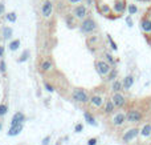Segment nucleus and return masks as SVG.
<instances>
[{
	"instance_id": "3",
	"label": "nucleus",
	"mask_w": 151,
	"mask_h": 145,
	"mask_svg": "<svg viewBox=\"0 0 151 145\" xmlns=\"http://www.w3.org/2000/svg\"><path fill=\"white\" fill-rule=\"evenodd\" d=\"M139 128H137V127H134V128H130V129H127L125 133H123V136H122V141L125 144H129V143H131V141H134L137 137L139 136Z\"/></svg>"
},
{
	"instance_id": "41",
	"label": "nucleus",
	"mask_w": 151,
	"mask_h": 145,
	"mask_svg": "<svg viewBox=\"0 0 151 145\" xmlns=\"http://www.w3.org/2000/svg\"><path fill=\"white\" fill-rule=\"evenodd\" d=\"M1 127H3V125H1V123H0V130H1Z\"/></svg>"
},
{
	"instance_id": "6",
	"label": "nucleus",
	"mask_w": 151,
	"mask_h": 145,
	"mask_svg": "<svg viewBox=\"0 0 151 145\" xmlns=\"http://www.w3.org/2000/svg\"><path fill=\"white\" fill-rule=\"evenodd\" d=\"M139 27H141V31L143 32L145 35H151V16L147 15L143 16L141 20V23H139Z\"/></svg>"
},
{
	"instance_id": "14",
	"label": "nucleus",
	"mask_w": 151,
	"mask_h": 145,
	"mask_svg": "<svg viewBox=\"0 0 151 145\" xmlns=\"http://www.w3.org/2000/svg\"><path fill=\"white\" fill-rule=\"evenodd\" d=\"M90 104H91V107L99 108V107L104 105V97L101 95H93L90 97Z\"/></svg>"
},
{
	"instance_id": "24",
	"label": "nucleus",
	"mask_w": 151,
	"mask_h": 145,
	"mask_svg": "<svg viewBox=\"0 0 151 145\" xmlns=\"http://www.w3.org/2000/svg\"><path fill=\"white\" fill-rule=\"evenodd\" d=\"M20 44H21L20 40L16 39V40H12V41L9 43V45H8V47H9V49H11V51H16V49H19Z\"/></svg>"
},
{
	"instance_id": "4",
	"label": "nucleus",
	"mask_w": 151,
	"mask_h": 145,
	"mask_svg": "<svg viewBox=\"0 0 151 145\" xmlns=\"http://www.w3.org/2000/svg\"><path fill=\"white\" fill-rule=\"evenodd\" d=\"M81 31L83 32V33H91V32L97 31V23L93 20V19H85V20L81 23Z\"/></svg>"
},
{
	"instance_id": "42",
	"label": "nucleus",
	"mask_w": 151,
	"mask_h": 145,
	"mask_svg": "<svg viewBox=\"0 0 151 145\" xmlns=\"http://www.w3.org/2000/svg\"><path fill=\"white\" fill-rule=\"evenodd\" d=\"M150 108H151V105H150Z\"/></svg>"
},
{
	"instance_id": "19",
	"label": "nucleus",
	"mask_w": 151,
	"mask_h": 145,
	"mask_svg": "<svg viewBox=\"0 0 151 145\" xmlns=\"http://www.w3.org/2000/svg\"><path fill=\"white\" fill-rule=\"evenodd\" d=\"M83 119H85V121L88 123V124L90 125H96V119L93 117V115L90 113V112H83Z\"/></svg>"
},
{
	"instance_id": "18",
	"label": "nucleus",
	"mask_w": 151,
	"mask_h": 145,
	"mask_svg": "<svg viewBox=\"0 0 151 145\" xmlns=\"http://www.w3.org/2000/svg\"><path fill=\"white\" fill-rule=\"evenodd\" d=\"M98 9H99V12L104 13V15H106V16H109V15L113 13V8L109 7V4H99Z\"/></svg>"
},
{
	"instance_id": "33",
	"label": "nucleus",
	"mask_w": 151,
	"mask_h": 145,
	"mask_svg": "<svg viewBox=\"0 0 151 145\" xmlns=\"http://www.w3.org/2000/svg\"><path fill=\"white\" fill-rule=\"evenodd\" d=\"M45 89L48 91V92H53L55 91V88H53V85H50V84H48V83H45Z\"/></svg>"
},
{
	"instance_id": "36",
	"label": "nucleus",
	"mask_w": 151,
	"mask_h": 145,
	"mask_svg": "<svg viewBox=\"0 0 151 145\" xmlns=\"http://www.w3.org/2000/svg\"><path fill=\"white\" fill-rule=\"evenodd\" d=\"M49 141H50V136H47V137L42 140V145H48L49 144Z\"/></svg>"
},
{
	"instance_id": "10",
	"label": "nucleus",
	"mask_w": 151,
	"mask_h": 145,
	"mask_svg": "<svg viewBox=\"0 0 151 145\" xmlns=\"http://www.w3.org/2000/svg\"><path fill=\"white\" fill-rule=\"evenodd\" d=\"M139 137L143 140H149L151 138V123H146L142 125L141 130H139Z\"/></svg>"
},
{
	"instance_id": "39",
	"label": "nucleus",
	"mask_w": 151,
	"mask_h": 145,
	"mask_svg": "<svg viewBox=\"0 0 151 145\" xmlns=\"http://www.w3.org/2000/svg\"><path fill=\"white\" fill-rule=\"evenodd\" d=\"M69 3H72V4H78V3H81L82 0H68Z\"/></svg>"
},
{
	"instance_id": "15",
	"label": "nucleus",
	"mask_w": 151,
	"mask_h": 145,
	"mask_svg": "<svg viewBox=\"0 0 151 145\" xmlns=\"http://www.w3.org/2000/svg\"><path fill=\"white\" fill-rule=\"evenodd\" d=\"M23 130V124H16V125H11L9 130L7 132L8 136H11V137H15V136H17L19 133Z\"/></svg>"
},
{
	"instance_id": "34",
	"label": "nucleus",
	"mask_w": 151,
	"mask_h": 145,
	"mask_svg": "<svg viewBox=\"0 0 151 145\" xmlns=\"http://www.w3.org/2000/svg\"><path fill=\"white\" fill-rule=\"evenodd\" d=\"M88 145H97V138H96V137H93V138H89Z\"/></svg>"
},
{
	"instance_id": "25",
	"label": "nucleus",
	"mask_w": 151,
	"mask_h": 145,
	"mask_svg": "<svg viewBox=\"0 0 151 145\" xmlns=\"http://www.w3.org/2000/svg\"><path fill=\"white\" fill-rule=\"evenodd\" d=\"M5 19H7L9 23H15V21L17 20V15H16L15 12H8L7 15H5Z\"/></svg>"
},
{
	"instance_id": "13",
	"label": "nucleus",
	"mask_w": 151,
	"mask_h": 145,
	"mask_svg": "<svg viewBox=\"0 0 151 145\" xmlns=\"http://www.w3.org/2000/svg\"><path fill=\"white\" fill-rule=\"evenodd\" d=\"M25 121V116H24L23 112H16L13 115L12 120H11V125H16V124H23Z\"/></svg>"
},
{
	"instance_id": "5",
	"label": "nucleus",
	"mask_w": 151,
	"mask_h": 145,
	"mask_svg": "<svg viewBox=\"0 0 151 145\" xmlns=\"http://www.w3.org/2000/svg\"><path fill=\"white\" fill-rule=\"evenodd\" d=\"M96 68H97V72H98L101 76H107V75H109V72L111 71L110 64L106 63V61H104V60L96 61Z\"/></svg>"
},
{
	"instance_id": "21",
	"label": "nucleus",
	"mask_w": 151,
	"mask_h": 145,
	"mask_svg": "<svg viewBox=\"0 0 151 145\" xmlns=\"http://www.w3.org/2000/svg\"><path fill=\"white\" fill-rule=\"evenodd\" d=\"M111 89L114 91V92H121V91L123 89V83L119 81V80H114L113 85H111Z\"/></svg>"
},
{
	"instance_id": "16",
	"label": "nucleus",
	"mask_w": 151,
	"mask_h": 145,
	"mask_svg": "<svg viewBox=\"0 0 151 145\" xmlns=\"http://www.w3.org/2000/svg\"><path fill=\"white\" fill-rule=\"evenodd\" d=\"M122 83H123V89L129 91L134 85V76L133 75H127V76L122 80Z\"/></svg>"
},
{
	"instance_id": "22",
	"label": "nucleus",
	"mask_w": 151,
	"mask_h": 145,
	"mask_svg": "<svg viewBox=\"0 0 151 145\" xmlns=\"http://www.w3.org/2000/svg\"><path fill=\"white\" fill-rule=\"evenodd\" d=\"M12 35H13V29L11 28V27H4V28H3V37H4L5 40L11 39Z\"/></svg>"
},
{
	"instance_id": "37",
	"label": "nucleus",
	"mask_w": 151,
	"mask_h": 145,
	"mask_svg": "<svg viewBox=\"0 0 151 145\" xmlns=\"http://www.w3.org/2000/svg\"><path fill=\"white\" fill-rule=\"evenodd\" d=\"M4 55V45H0V57H3Z\"/></svg>"
},
{
	"instance_id": "17",
	"label": "nucleus",
	"mask_w": 151,
	"mask_h": 145,
	"mask_svg": "<svg viewBox=\"0 0 151 145\" xmlns=\"http://www.w3.org/2000/svg\"><path fill=\"white\" fill-rule=\"evenodd\" d=\"M114 108H117V107H115V104L113 103V100H106L105 107H104V112L106 115H111L113 112H114Z\"/></svg>"
},
{
	"instance_id": "31",
	"label": "nucleus",
	"mask_w": 151,
	"mask_h": 145,
	"mask_svg": "<svg viewBox=\"0 0 151 145\" xmlns=\"http://www.w3.org/2000/svg\"><path fill=\"white\" fill-rule=\"evenodd\" d=\"M5 71H7V64H5L4 60L0 61V72L1 73H5Z\"/></svg>"
},
{
	"instance_id": "12",
	"label": "nucleus",
	"mask_w": 151,
	"mask_h": 145,
	"mask_svg": "<svg viewBox=\"0 0 151 145\" xmlns=\"http://www.w3.org/2000/svg\"><path fill=\"white\" fill-rule=\"evenodd\" d=\"M73 15L76 19H81L82 20L83 17H86V15H88V8L85 7V5H77V7L73 9Z\"/></svg>"
},
{
	"instance_id": "30",
	"label": "nucleus",
	"mask_w": 151,
	"mask_h": 145,
	"mask_svg": "<svg viewBox=\"0 0 151 145\" xmlns=\"http://www.w3.org/2000/svg\"><path fill=\"white\" fill-rule=\"evenodd\" d=\"M82 129H83V125L81 124V123L76 124V127H74V132L76 133H81V132H82Z\"/></svg>"
},
{
	"instance_id": "11",
	"label": "nucleus",
	"mask_w": 151,
	"mask_h": 145,
	"mask_svg": "<svg viewBox=\"0 0 151 145\" xmlns=\"http://www.w3.org/2000/svg\"><path fill=\"white\" fill-rule=\"evenodd\" d=\"M52 12H53V4L50 0H47V1H44V4H42L41 7V13L44 17H50L52 16Z\"/></svg>"
},
{
	"instance_id": "35",
	"label": "nucleus",
	"mask_w": 151,
	"mask_h": 145,
	"mask_svg": "<svg viewBox=\"0 0 151 145\" xmlns=\"http://www.w3.org/2000/svg\"><path fill=\"white\" fill-rule=\"evenodd\" d=\"M126 23H127V25H129V27H133V20H131V15L126 17Z\"/></svg>"
},
{
	"instance_id": "26",
	"label": "nucleus",
	"mask_w": 151,
	"mask_h": 145,
	"mask_svg": "<svg viewBox=\"0 0 151 145\" xmlns=\"http://www.w3.org/2000/svg\"><path fill=\"white\" fill-rule=\"evenodd\" d=\"M29 57V49H25L23 53H21L20 59H19V63H24V61H27Z\"/></svg>"
},
{
	"instance_id": "40",
	"label": "nucleus",
	"mask_w": 151,
	"mask_h": 145,
	"mask_svg": "<svg viewBox=\"0 0 151 145\" xmlns=\"http://www.w3.org/2000/svg\"><path fill=\"white\" fill-rule=\"evenodd\" d=\"M3 12H4V4H3V3H0V15H1Z\"/></svg>"
},
{
	"instance_id": "8",
	"label": "nucleus",
	"mask_w": 151,
	"mask_h": 145,
	"mask_svg": "<svg viewBox=\"0 0 151 145\" xmlns=\"http://www.w3.org/2000/svg\"><path fill=\"white\" fill-rule=\"evenodd\" d=\"M126 121H127L126 113H123V112H118V113H115L114 117H113L111 124L114 125V127H122V125L125 124Z\"/></svg>"
},
{
	"instance_id": "1",
	"label": "nucleus",
	"mask_w": 151,
	"mask_h": 145,
	"mask_svg": "<svg viewBox=\"0 0 151 145\" xmlns=\"http://www.w3.org/2000/svg\"><path fill=\"white\" fill-rule=\"evenodd\" d=\"M126 117H127V123H130V124H138L143 119V113L139 109H130L126 113Z\"/></svg>"
},
{
	"instance_id": "28",
	"label": "nucleus",
	"mask_w": 151,
	"mask_h": 145,
	"mask_svg": "<svg viewBox=\"0 0 151 145\" xmlns=\"http://www.w3.org/2000/svg\"><path fill=\"white\" fill-rule=\"evenodd\" d=\"M8 112V105L7 104H0V117H3Z\"/></svg>"
},
{
	"instance_id": "7",
	"label": "nucleus",
	"mask_w": 151,
	"mask_h": 145,
	"mask_svg": "<svg viewBox=\"0 0 151 145\" xmlns=\"http://www.w3.org/2000/svg\"><path fill=\"white\" fill-rule=\"evenodd\" d=\"M113 13L115 15H122L125 13V11L127 9V5H126V0H114V4H113Z\"/></svg>"
},
{
	"instance_id": "27",
	"label": "nucleus",
	"mask_w": 151,
	"mask_h": 145,
	"mask_svg": "<svg viewBox=\"0 0 151 145\" xmlns=\"http://www.w3.org/2000/svg\"><path fill=\"white\" fill-rule=\"evenodd\" d=\"M127 11H129V13H130V15H135V13L138 12V7H137L135 4H130L127 7Z\"/></svg>"
},
{
	"instance_id": "29",
	"label": "nucleus",
	"mask_w": 151,
	"mask_h": 145,
	"mask_svg": "<svg viewBox=\"0 0 151 145\" xmlns=\"http://www.w3.org/2000/svg\"><path fill=\"white\" fill-rule=\"evenodd\" d=\"M105 57H106V60H107V63L110 64V65H114V57H113L111 55H110V53H106V55H105Z\"/></svg>"
},
{
	"instance_id": "2",
	"label": "nucleus",
	"mask_w": 151,
	"mask_h": 145,
	"mask_svg": "<svg viewBox=\"0 0 151 145\" xmlns=\"http://www.w3.org/2000/svg\"><path fill=\"white\" fill-rule=\"evenodd\" d=\"M72 97H73L74 101H77V103H82V104H86L89 100H90L88 92H86L85 89H81V88H77V89L73 91Z\"/></svg>"
},
{
	"instance_id": "20",
	"label": "nucleus",
	"mask_w": 151,
	"mask_h": 145,
	"mask_svg": "<svg viewBox=\"0 0 151 145\" xmlns=\"http://www.w3.org/2000/svg\"><path fill=\"white\" fill-rule=\"evenodd\" d=\"M52 67H53L52 61H50V60H45V61H42V63H41L40 68H41L42 72H48V71H50V69H52Z\"/></svg>"
},
{
	"instance_id": "9",
	"label": "nucleus",
	"mask_w": 151,
	"mask_h": 145,
	"mask_svg": "<svg viewBox=\"0 0 151 145\" xmlns=\"http://www.w3.org/2000/svg\"><path fill=\"white\" fill-rule=\"evenodd\" d=\"M111 100H113V103L115 104V107H117V108H122V107L126 105V97L121 92H114Z\"/></svg>"
},
{
	"instance_id": "23",
	"label": "nucleus",
	"mask_w": 151,
	"mask_h": 145,
	"mask_svg": "<svg viewBox=\"0 0 151 145\" xmlns=\"http://www.w3.org/2000/svg\"><path fill=\"white\" fill-rule=\"evenodd\" d=\"M117 75H118V71H117V69H115V68H111V71H110L109 72V75H107V81H114V80L115 79H117Z\"/></svg>"
},
{
	"instance_id": "32",
	"label": "nucleus",
	"mask_w": 151,
	"mask_h": 145,
	"mask_svg": "<svg viewBox=\"0 0 151 145\" xmlns=\"http://www.w3.org/2000/svg\"><path fill=\"white\" fill-rule=\"evenodd\" d=\"M107 39H109L110 44H111V48H113L114 51H117V49H118V47H117V44H115V43L113 41V39H111V36H110V35H107Z\"/></svg>"
},
{
	"instance_id": "38",
	"label": "nucleus",
	"mask_w": 151,
	"mask_h": 145,
	"mask_svg": "<svg viewBox=\"0 0 151 145\" xmlns=\"http://www.w3.org/2000/svg\"><path fill=\"white\" fill-rule=\"evenodd\" d=\"M146 40H147V44L151 47V35H147L146 36Z\"/></svg>"
}]
</instances>
